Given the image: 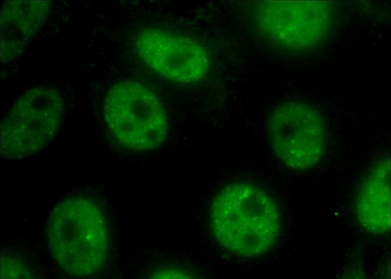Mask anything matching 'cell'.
<instances>
[{
  "mask_svg": "<svg viewBox=\"0 0 391 279\" xmlns=\"http://www.w3.org/2000/svg\"><path fill=\"white\" fill-rule=\"evenodd\" d=\"M211 223L217 241L229 251L258 256L274 243L278 233L277 209L261 189L245 183L224 188L215 198Z\"/></svg>",
  "mask_w": 391,
  "mask_h": 279,
  "instance_id": "1",
  "label": "cell"
},
{
  "mask_svg": "<svg viewBox=\"0 0 391 279\" xmlns=\"http://www.w3.org/2000/svg\"><path fill=\"white\" fill-rule=\"evenodd\" d=\"M105 105L109 127L125 147L152 150L166 140L165 111L157 95L142 83L125 80L116 83L108 93Z\"/></svg>",
  "mask_w": 391,
  "mask_h": 279,
  "instance_id": "2",
  "label": "cell"
},
{
  "mask_svg": "<svg viewBox=\"0 0 391 279\" xmlns=\"http://www.w3.org/2000/svg\"><path fill=\"white\" fill-rule=\"evenodd\" d=\"M138 55L150 68L166 79L188 83L201 80L207 72L208 57L195 40L181 34L151 28L137 36Z\"/></svg>",
  "mask_w": 391,
  "mask_h": 279,
  "instance_id": "3",
  "label": "cell"
},
{
  "mask_svg": "<svg viewBox=\"0 0 391 279\" xmlns=\"http://www.w3.org/2000/svg\"><path fill=\"white\" fill-rule=\"evenodd\" d=\"M268 132L275 152L289 167H308L321 158L325 131L316 113L280 108L271 116Z\"/></svg>",
  "mask_w": 391,
  "mask_h": 279,
  "instance_id": "4",
  "label": "cell"
}]
</instances>
